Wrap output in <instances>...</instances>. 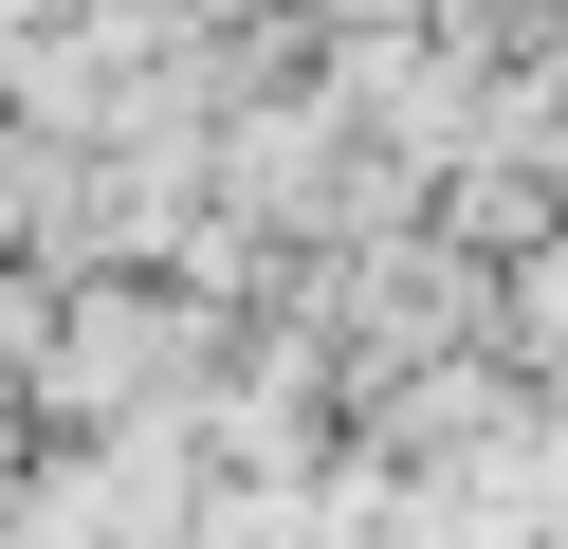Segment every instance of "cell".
I'll return each instance as SVG.
<instances>
[{"mask_svg": "<svg viewBox=\"0 0 568 549\" xmlns=\"http://www.w3.org/2000/svg\"><path fill=\"white\" fill-rule=\"evenodd\" d=\"M202 366H221V312H184V293H129L74 329V403H202Z\"/></svg>", "mask_w": 568, "mask_h": 549, "instance_id": "obj_1", "label": "cell"}]
</instances>
